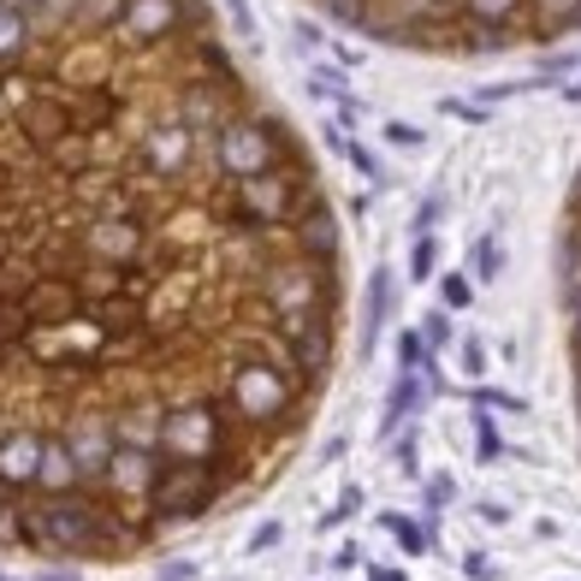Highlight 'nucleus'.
I'll use <instances>...</instances> for the list:
<instances>
[{"mask_svg":"<svg viewBox=\"0 0 581 581\" xmlns=\"http://www.w3.org/2000/svg\"><path fill=\"white\" fill-rule=\"evenodd\" d=\"M0 581H19V576H0Z\"/></svg>","mask_w":581,"mask_h":581,"instance_id":"52","label":"nucleus"},{"mask_svg":"<svg viewBox=\"0 0 581 581\" xmlns=\"http://www.w3.org/2000/svg\"><path fill=\"white\" fill-rule=\"evenodd\" d=\"M415 332H421V344H428V351L440 356L445 344L457 339V327H452V309H428V315H421V327H415Z\"/></svg>","mask_w":581,"mask_h":581,"instance_id":"28","label":"nucleus"},{"mask_svg":"<svg viewBox=\"0 0 581 581\" xmlns=\"http://www.w3.org/2000/svg\"><path fill=\"white\" fill-rule=\"evenodd\" d=\"M469 403H481L492 415H528V398H516V391H499V386H469Z\"/></svg>","mask_w":581,"mask_h":581,"instance_id":"27","label":"nucleus"},{"mask_svg":"<svg viewBox=\"0 0 581 581\" xmlns=\"http://www.w3.org/2000/svg\"><path fill=\"white\" fill-rule=\"evenodd\" d=\"M71 487H83V475H78V463H71L60 433H48V452H42V463H36V487L31 492L54 499V492H71Z\"/></svg>","mask_w":581,"mask_h":581,"instance_id":"19","label":"nucleus"},{"mask_svg":"<svg viewBox=\"0 0 581 581\" xmlns=\"http://www.w3.org/2000/svg\"><path fill=\"white\" fill-rule=\"evenodd\" d=\"M475 516H481L487 528H504V522H511V511H504V504H492V499H487V504H475Z\"/></svg>","mask_w":581,"mask_h":581,"instance_id":"44","label":"nucleus"},{"mask_svg":"<svg viewBox=\"0 0 581 581\" xmlns=\"http://www.w3.org/2000/svg\"><path fill=\"white\" fill-rule=\"evenodd\" d=\"M380 528L391 534V540L403 546V558H421V551H433V540H428V528L421 522H410L403 511H380Z\"/></svg>","mask_w":581,"mask_h":581,"instance_id":"25","label":"nucleus"},{"mask_svg":"<svg viewBox=\"0 0 581 581\" xmlns=\"http://www.w3.org/2000/svg\"><path fill=\"white\" fill-rule=\"evenodd\" d=\"M231 403L226 398H184L161 410V457L172 463H208L220 452L226 428H231Z\"/></svg>","mask_w":581,"mask_h":581,"instance_id":"4","label":"nucleus"},{"mask_svg":"<svg viewBox=\"0 0 581 581\" xmlns=\"http://www.w3.org/2000/svg\"><path fill=\"white\" fill-rule=\"evenodd\" d=\"M391 457H398L403 475H421V469H415V463H421V457H415V428H410V433H391Z\"/></svg>","mask_w":581,"mask_h":581,"instance_id":"41","label":"nucleus"},{"mask_svg":"<svg viewBox=\"0 0 581 581\" xmlns=\"http://www.w3.org/2000/svg\"><path fill=\"white\" fill-rule=\"evenodd\" d=\"M522 7L528 0H457V19L475 24V31H511L522 19Z\"/></svg>","mask_w":581,"mask_h":581,"instance_id":"21","label":"nucleus"},{"mask_svg":"<svg viewBox=\"0 0 581 581\" xmlns=\"http://www.w3.org/2000/svg\"><path fill=\"white\" fill-rule=\"evenodd\" d=\"M290 255L315 261V267H339V261H344V231H339V220H332V208H327L321 191L303 196L297 220H290Z\"/></svg>","mask_w":581,"mask_h":581,"instance_id":"9","label":"nucleus"},{"mask_svg":"<svg viewBox=\"0 0 581 581\" xmlns=\"http://www.w3.org/2000/svg\"><path fill=\"white\" fill-rule=\"evenodd\" d=\"M155 581H196V563H161V570H155Z\"/></svg>","mask_w":581,"mask_h":581,"instance_id":"43","label":"nucleus"},{"mask_svg":"<svg viewBox=\"0 0 581 581\" xmlns=\"http://www.w3.org/2000/svg\"><path fill=\"white\" fill-rule=\"evenodd\" d=\"M60 440H66V452H71V463H78L83 481L101 487V469H107L113 445H119V440H113V415H101V410L66 415V421H60Z\"/></svg>","mask_w":581,"mask_h":581,"instance_id":"11","label":"nucleus"},{"mask_svg":"<svg viewBox=\"0 0 581 581\" xmlns=\"http://www.w3.org/2000/svg\"><path fill=\"white\" fill-rule=\"evenodd\" d=\"M469 303H475V280H469V273H440V309L463 315Z\"/></svg>","mask_w":581,"mask_h":581,"instance_id":"30","label":"nucleus"},{"mask_svg":"<svg viewBox=\"0 0 581 581\" xmlns=\"http://www.w3.org/2000/svg\"><path fill=\"white\" fill-rule=\"evenodd\" d=\"M403 273H410V285H433V280H440V238H433V231L410 243V267H403Z\"/></svg>","mask_w":581,"mask_h":581,"instance_id":"26","label":"nucleus"},{"mask_svg":"<svg viewBox=\"0 0 581 581\" xmlns=\"http://www.w3.org/2000/svg\"><path fill=\"white\" fill-rule=\"evenodd\" d=\"M24 540V511L12 504V492H0V546H19Z\"/></svg>","mask_w":581,"mask_h":581,"instance_id":"36","label":"nucleus"},{"mask_svg":"<svg viewBox=\"0 0 581 581\" xmlns=\"http://www.w3.org/2000/svg\"><path fill=\"white\" fill-rule=\"evenodd\" d=\"M303 398V380L273 362H255V356H238L226 374V403L243 428H285V415L297 410Z\"/></svg>","mask_w":581,"mask_h":581,"instance_id":"2","label":"nucleus"},{"mask_svg":"<svg viewBox=\"0 0 581 581\" xmlns=\"http://www.w3.org/2000/svg\"><path fill=\"white\" fill-rule=\"evenodd\" d=\"M398 315V273L391 267H374L368 273V290H362V356H374L380 344V327Z\"/></svg>","mask_w":581,"mask_h":581,"instance_id":"15","label":"nucleus"},{"mask_svg":"<svg viewBox=\"0 0 581 581\" xmlns=\"http://www.w3.org/2000/svg\"><path fill=\"white\" fill-rule=\"evenodd\" d=\"M540 7H563V0H540Z\"/></svg>","mask_w":581,"mask_h":581,"instance_id":"51","label":"nucleus"},{"mask_svg":"<svg viewBox=\"0 0 581 581\" xmlns=\"http://www.w3.org/2000/svg\"><path fill=\"white\" fill-rule=\"evenodd\" d=\"M255 303L267 309V321H280V315H327L332 309V267L280 255L273 267L255 273Z\"/></svg>","mask_w":581,"mask_h":581,"instance_id":"3","label":"nucleus"},{"mask_svg":"<svg viewBox=\"0 0 581 581\" xmlns=\"http://www.w3.org/2000/svg\"><path fill=\"white\" fill-rule=\"evenodd\" d=\"M457 362H463V374H469V386H481V380H487V368H492L487 344H481V339H475V332H469V339H463V344H457Z\"/></svg>","mask_w":581,"mask_h":581,"instance_id":"33","label":"nucleus"},{"mask_svg":"<svg viewBox=\"0 0 581 581\" xmlns=\"http://www.w3.org/2000/svg\"><path fill=\"white\" fill-rule=\"evenodd\" d=\"M196 143L202 137H191L172 113H155V119L130 137V167L149 172L155 184H184L196 172Z\"/></svg>","mask_w":581,"mask_h":581,"instance_id":"5","label":"nucleus"},{"mask_svg":"<svg viewBox=\"0 0 581 581\" xmlns=\"http://www.w3.org/2000/svg\"><path fill=\"white\" fill-rule=\"evenodd\" d=\"M290 48H297L303 60H315V54L327 48V31H321L315 19H290Z\"/></svg>","mask_w":581,"mask_h":581,"instance_id":"34","label":"nucleus"},{"mask_svg":"<svg viewBox=\"0 0 581 581\" xmlns=\"http://www.w3.org/2000/svg\"><path fill=\"white\" fill-rule=\"evenodd\" d=\"M463 273H469L475 285H492V280H499V273H504V243H499V231H481V238L469 243V267H463Z\"/></svg>","mask_w":581,"mask_h":581,"instance_id":"22","label":"nucleus"},{"mask_svg":"<svg viewBox=\"0 0 581 581\" xmlns=\"http://www.w3.org/2000/svg\"><path fill=\"white\" fill-rule=\"evenodd\" d=\"M440 107H445V119H463V125H487L492 119V107H481V101H440Z\"/></svg>","mask_w":581,"mask_h":581,"instance_id":"38","label":"nucleus"},{"mask_svg":"<svg viewBox=\"0 0 581 581\" xmlns=\"http://www.w3.org/2000/svg\"><path fill=\"white\" fill-rule=\"evenodd\" d=\"M149 516L161 522H196L214 511V481H208V463H172L161 457V469H155L149 481Z\"/></svg>","mask_w":581,"mask_h":581,"instance_id":"8","label":"nucleus"},{"mask_svg":"<svg viewBox=\"0 0 581 581\" xmlns=\"http://www.w3.org/2000/svg\"><path fill=\"white\" fill-rule=\"evenodd\" d=\"M161 410L167 403H143V398L113 410V440L137 445V452H161Z\"/></svg>","mask_w":581,"mask_h":581,"instance_id":"18","label":"nucleus"},{"mask_svg":"<svg viewBox=\"0 0 581 581\" xmlns=\"http://www.w3.org/2000/svg\"><path fill=\"white\" fill-rule=\"evenodd\" d=\"M558 95L570 101V107H581V71H576V78H563V83H558Z\"/></svg>","mask_w":581,"mask_h":581,"instance_id":"47","label":"nucleus"},{"mask_svg":"<svg viewBox=\"0 0 581 581\" xmlns=\"http://www.w3.org/2000/svg\"><path fill=\"white\" fill-rule=\"evenodd\" d=\"M36 54V19L24 7H0V78H19Z\"/></svg>","mask_w":581,"mask_h":581,"instance_id":"17","label":"nucleus"},{"mask_svg":"<svg viewBox=\"0 0 581 581\" xmlns=\"http://www.w3.org/2000/svg\"><path fill=\"white\" fill-rule=\"evenodd\" d=\"M463 576H469V581H499V563L475 546V551H463Z\"/></svg>","mask_w":581,"mask_h":581,"instance_id":"40","label":"nucleus"},{"mask_svg":"<svg viewBox=\"0 0 581 581\" xmlns=\"http://www.w3.org/2000/svg\"><path fill=\"white\" fill-rule=\"evenodd\" d=\"M570 208L581 214V167H576V191H570Z\"/></svg>","mask_w":581,"mask_h":581,"instance_id":"49","label":"nucleus"},{"mask_svg":"<svg viewBox=\"0 0 581 581\" xmlns=\"http://www.w3.org/2000/svg\"><path fill=\"white\" fill-rule=\"evenodd\" d=\"M321 12L339 24V31H368V19H374L368 0H321Z\"/></svg>","mask_w":581,"mask_h":581,"instance_id":"29","label":"nucleus"},{"mask_svg":"<svg viewBox=\"0 0 581 581\" xmlns=\"http://www.w3.org/2000/svg\"><path fill=\"white\" fill-rule=\"evenodd\" d=\"M303 83H309V95L315 101H351V71L344 66H321V60H309V71H303Z\"/></svg>","mask_w":581,"mask_h":581,"instance_id":"23","label":"nucleus"},{"mask_svg":"<svg viewBox=\"0 0 581 581\" xmlns=\"http://www.w3.org/2000/svg\"><path fill=\"white\" fill-rule=\"evenodd\" d=\"M280 540H285V528H280V522H261V528L250 534V558H261V551H273Z\"/></svg>","mask_w":581,"mask_h":581,"instance_id":"42","label":"nucleus"},{"mask_svg":"<svg viewBox=\"0 0 581 581\" xmlns=\"http://www.w3.org/2000/svg\"><path fill=\"white\" fill-rule=\"evenodd\" d=\"M563 315H570V339L581 344V273H563Z\"/></svg>","mask_w":581,"mask_h":581,"instance_id":"37","label":"nucleus"},{"mask_svg":"<svg viewBox=\"0 0 581 581\" xmlns=\"http://www.w3.org/2000/svg\"><path fill=\"white\" fill-rule=\"evenodd\" d=\"M321 137H327V143H332V149H339V155H344V161H351V167L362 172V179H368V184H374V191H391V172L380 167V155H374V149H368V143H362V137H356V130H339V125H327V130H321Z\"/></svg>","mask_w":581,"mask_h":581,"instance_id":"20","label":"nucleus"},{"mask_svg":"<svg viewBox=\"0 0 581 581\" xmlns=\"http://www.w3.org/2000/svg\"><path fill=\"white\" fill-rule=\"evenodd\" d=\"M149 255V214H90L78 231V261L130 273Z\"/></svg>","mask_w":581,"mask_h":581,"instance_id":"6","label":"nucleus"},{"mask_svg":"<svg viewBox=\"0 0 581 581\" xmlns=\"http://www.w3.org/2000/svg\"><path fill=\"white\" fill-rule=\"evenodd\" d=\"M421 403H428V386H421L415 368H398L386 386V403H380V440H391V433H403L410 421L421 415Z\"/></svg>","mask_w":581,"mask_h":581,"instance_id":"16","label":"nucleus"},{"mask_svg":"<svg viewBox=\"0 0 581 581\" xmlns=\"http://www.w3.org/2000/svg\"><path fill=\"white\" fill-rule=\"evenodd\" d=\"M161 469V452H137V445H113L107 469H101V487H107L113 504H143L149 499V481Z\"/></svg>","mask_w":581,"mask_h":581,"instance_id":"13","label":"nucleus"},{"mask_svg":"<svg viewBox=\"0 0 581 581\" xmlns=\"http://www.w3.org/2000/svg\"><path fill=\"white\" fill-rule=\"evenodd\" d=\"M421 356H428L421 332H415V327H403V332H398V368H421Z\"/></svg>","mask_w":581,"mask_h":581,"instance_id":"39","label":"nucleus"},{"mask_svg":"<svg viewBox=\"0 0 581 581\" xmlns=\"http://www.w3.org/2000/svg\"><path fill=\"white\" fill-rule=\"evenodd\" d=\"M327 48H332V60H339L344 71H351V66H362V54L351 48V42H327Z\"/></svg>","mask_w":581,"mask_h":581,"instance_id":"45","label":"nucleus"},{"mask_svg":"<svg viewBox=\"0 0 581 581\" xmlns=\"http://www.w3.org/2000/svg\"><path fill=\"white\" fill-rule=\"evenodd\" d=\"M0 7H31V0H0Z\"/></svg>","mask_w":581,"mask_h":581,"instance_id":"50","label":"nucleus"},{"mask_svg":"<svg viewBox=\"0 0 581 581\" xmlns=\"http://www.w3.org/2000/svg\"><path fill=\"white\" fill-rule=\"evenodd\" d=\"M469 428H475V463H481V469H492V463L511 452V445H504V433H499V421H492V410H481V403H475Z\"/></svg>","mask_w":581,"mask_h":581,"instance_id":"24","label":"nucleus"},{"mask_svg":"<svg viewBox=\"0 0 581 581\" xmlns=\"http://www.w3.org/2000/svg\"><path fill=\"white\" fill-rule=\"evenodd\" d=\"M380 137L391 143V149H403V155H421V149H428V130L410 125V119H386V125H380Z\"/></svg>","mask_w":581,"mask_h":581,"instance_id":"32","label":"nucleus"},{"mask_svg":"<svg viewBox=\"0 0 581 581\" xmlns=\"http://www.w3.org/2000/svg\"><path fill=\"white\" fill-rule=\"evenodd\" d=\"M356 563H362L356 540H344V546H339V558H332V570H356Z\"/></svg>","mask_w":581,"mask_h":581,"instance_id":"46","label":"nucleus"},{"mask_svg":"<svg viewBox=\"0 0 581 581\" xmlns=\"http://www.w3.org/2000/svg\"><path fill=\"white\" fill-rule=\"evenodd\" d=\"M362 511V487H344L339 492V504H332V511L321 516V534H332V528H344V522H351Z\"/></svg>","mask_w":581,"mask_h":581,"instance_id":"35","label":"nucleus"},{"mask_svg":"<svg viewBox=\"0 0 581 581\" xmlns=\"http://www.w3.org/2000/svg\"><path fill=\"white\" fill-rule=\"evenodd\" d=\"M445 208H452V202H445V191L421 196V202H415V214H410V231H415V238H428V231H440V220H445Z\"/></svg>","mask_w":581,"mask_h":581,"instance_id":"31","label":"nucleus"},{"mask_svg":"<svg viewBox=\"0 0 581 581\" xmlns=\"http://www.w3.org/2000/svg\"><path fill=\"white\" fill-rule=\"evenodd\" d=\"M368 581H410V576H403V570H391V563H374V570H368Z\"/></svg>","mask_w":581,"mask_h":581,"instance_id":"48","label":"nucleus"},{"mask_svg":"<svg viewBox=\"0 0 581 581\" xmlns=\"http://www.w3.org/2000/svg\"><path fill=\"white\" fill-rule=\"evenodd\" d=\"M184 31H191V0H125L107 42L130 54H155L167 42H179Z\"/></svg>","mask_w":581,"mask_h":581,"instance_id":"7","label":"nucleus"},{"mask_svg":"<svg viewBox=\"0 0 581 581\" xmlns=\"http://www.w3.org/2000/svg\"><path fill=\"white\" fill-rule=\"evenodd\" d=\"M12 125H19V137L31 143V149H54L60 137H71V107H66V90L60 83H36L31 95L12 107Z\"/></svg>","mask_w":581,"mask_h":581,"instance_id":"10","label":"nucleus"},{"mask_svg":"<svg viewBox=\"0 0 581 581\" xmlns=\"http://www.w3.org/2000/svg\"><path fill=\"white\" fill-rule=\"evenodd\" d=\"M42 452H48V428H36V421L0 428V492H31Z\"/></svg>","mask_w":581,"mask_h":581,"instance_id":"12","label":"nucleus"},{"mask_svg":"<svg viewBox=\"0 0 581 581\" xmlns=\"http://www.w3.org/2000/svg\"><path fill=\"white\" fill-rule=\"evenodd\" d=\"M290 155H297V143H290L285 119H273L255 101L243 113H231V119L208 137V167H214V179H226V184L261 179V172H273V167H290Z\"/></svg>","mask_w":581,"mask_h":581,"instance_id":"1","label":"nucleus"},{"mask_svg":"<svg viewBox=\"0 0 581 581\" xmlns=\"http://www.w3.org/2000/svg\"><path fill=\"white\" fill-rule=\"evenodd\" d=\"M285 351L290 362H297V374H303V386H321L327 380V368H332V351H339V332H332L327 315H309L297 332H285Z\"/></svg>","mask_w":581,"mask_h":581,"instance_id":"14","label":"nucleus"}]
</instances>
